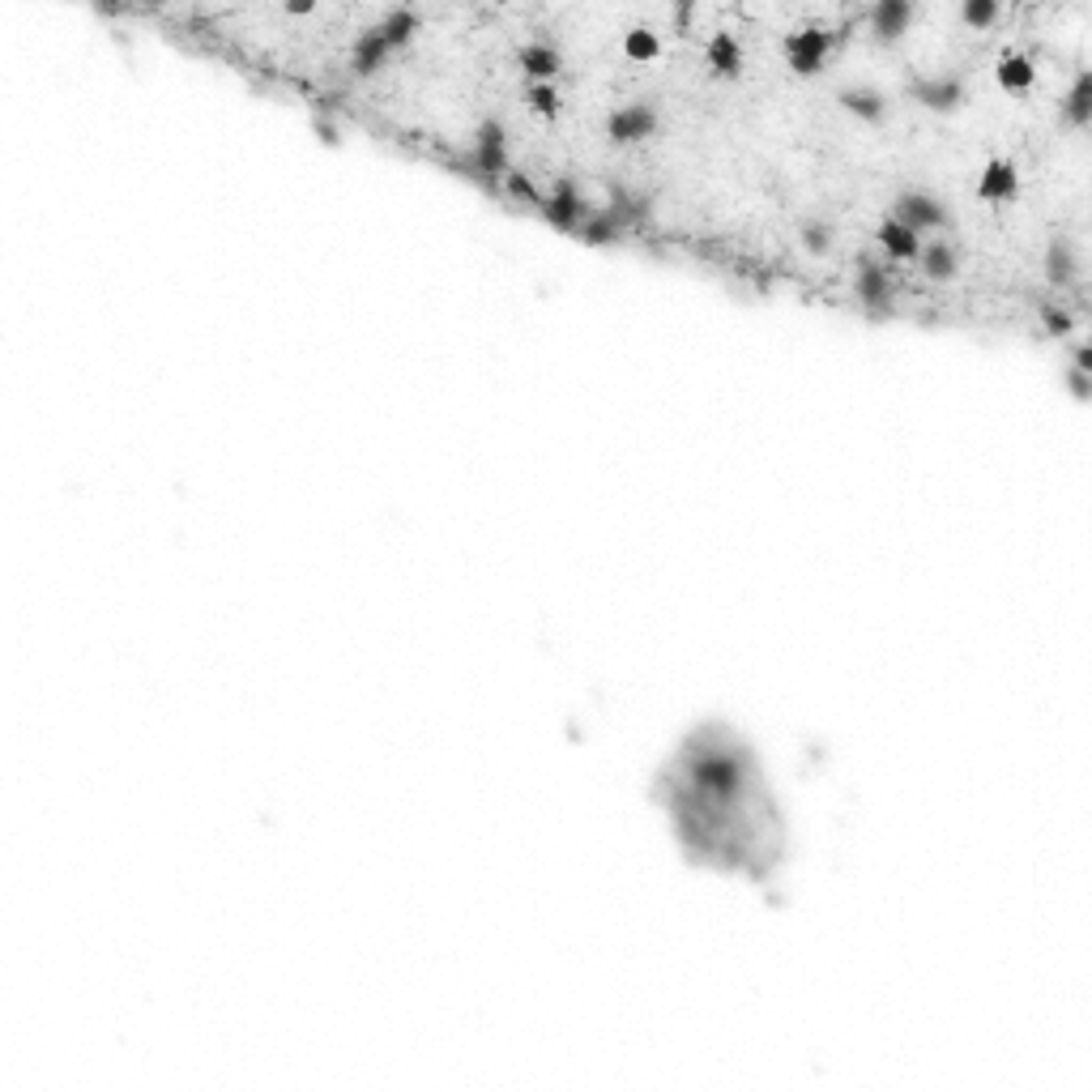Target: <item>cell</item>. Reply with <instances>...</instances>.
<instances>
[{"instance_id":"obj_5","label":"cell","mask_w":1092,"mask_h":1092,"mask_svg":"<svg viewBox=\"0 0 1092 1092\" xmlns=\"http://www.w3.org/2000/svg\"><path fill=\"white\" fill-rule=\"evenodd\" d=\"M909 94L931 111H956L964 103V86L956 78H917L909 86Z\"/></svg>"},{"instance_id":"obj_22","label":"cell","mask_w":1092,"mask_h":1092,"mask_svg":"<svg viewBox=\"0 0 1092 1092\" xmlns=\"http://www.w3.org/2000/svg\"><path fill=\"white\" fill-rule=\"evenodd\" d=\"M624 56L628 60H653L657 56V35L645 31V27H636L624 35Z\"/></svg>"},{"instance_id":"obj_7","label":"cell","mask_w":1092,"mask_h":1092,"mask_svg":"<svg viewBox=\"0 0 1092 1092\" xmlns=\"http://www.w3.org/2000/svg\"><path fill=\"white\" fill-rule=\"evenodd\" d=\"M866 21H871V35L875 39H900V35H905V27L913 21V9L905 5V0H880V5L866 13Z\"/></svg>"},{"instance_id":"obj_26","label":"cell","mask_w":1092,"mask_h":1092,"mask_svg":"<svg viewBox=\"0 0 1092 1092\" xmlns=\"http://www.w3.org/2000/svg\"><path fill=\"white\" fill-rule=\"evenodd\" d=\"M1041 316H1046V329H1050V334H1066V329H1072L1066 312H1054V307H1041Z\"/></svg>"},{"instance_id":"obj_25","label":"cell","mask_w":1092,"mask_h":1092,"mask_svg":"<svg viewBox=\"0 0 1092 1092\" xmlns=\"http://www.w3.org/2000/svg\"><path fill=\"white\" fill-rule=\"evenodd\" d=\"M1084 376H1088V371H1080V367H1072V371H1066V385H1072V393H1076L1080 401H1088V397H1092V389H1088V380H1084Z\"/></svg>"},{"instance_id":"obj_8","label":"cell","mask_w":1092,"mask_h":1092,"mask_svg":"<svg viewBox=\"0 0 1092 1092\" xmlns=\"http://www.w3.org/2000/svg\"><path fill=\"white\" fill-rule=\"evenodd\" d=\"M853 291L866 307H888L892 303V282H888V269L875 265V260H862L858 274H853Z\"/></svg>"},{"instance_id":"obj_18","label":"cell","mask_w":1092,"mask_h":1092,"mask_svg":"<svg viewBox=\"0 0 1092 1092\" xmlns=\"http://www.w3.org/2000/svg\"><path fill=\"white\" fill-rule=\"evenodd\" d=\"M414 31H418V17H414L410 9H389V13H385V21H380V35L389 39V47H393V52H397V47H406Z\"/></svg>"},{"instance_id":"obj_9","label":"cell","mask_w":1092,"mask_h":1092,"mask_svg":"<svg viewBox=\"0 0 1092 1092\" xmlns=\"http://www.w3.org/2000/svg\"><path fill=\"white\" fill-rule=\"evenodd\" d=\"M1015 193H1020V176H1015L1011 162H1003V158L986 162V171L978 180V197H986V201H1011Z\"/></svg>"},{"instance_id":"obj_15","label":"cell","mask_w":1092,"mask_h":1092,"mask_svg":"<svg viewBox=\"0 0 1092 1092\" xmlns=\"http://www.w3.org/2000/svg\"><path fill=\"white\" fill-rule=\"evenodd\" d=\"M708 68H713L717 78H739L743 73V52L734 35H713L708 39Z\"/></svg>"},{"instance_id":"obj_20","label":"cell","mask_w":1092,"mask_h":1092,"mask_svg":"<svg viewBox=\"0 0 1092 1092\" xmlns=\"http://www.w3.org/2000/svg\"><path fill=\"white\" fill-rule=\"evenodd\" d=\"M960 21L973 31H990L999 21V5L994 0H969V5H960Z\"/></svg>"},{"instance_id":"obj_1","label":"cell","mask_w":1092,"mask_h":1092,"mask_svg":"<svg viewBox=\"0 0 1092 1092\" xmlns=\"http://www.w3.org/2000/svg\"><path fill=\"white\" fill-rule=\"evenodd\" d=\"M828 47H833V35H828L824 27H806V31H794L786 39V60H790L794 73L811 78V73H820V68H824Z\"/></svg>"},{"instance_id":"obj_12","label":"cell","mask_w":1092,"mask_h":1092,"mask_svg":"<svg viewBox=\"0 0 1092 1092\" xmlns=\"http://www.w3.org/2000/svg\"><path fill=\"white\" fill-rule=\"evenodd\" d=\"M917 260H922V274L931 278V282H952V278H956V269H960V256H956V248H952V244H943V240H935V244H922Z\"/></svg>"},{"instance_id":"obj_13","label":"cell","mask_w":1092,"mask_h":1092,"mask_svg":"<svg viewBox=\"0 0 1092 1092\" xmlns=\"http://www.w3.org/2000/svg\"><path fill=\"white\" fill-rule=\"evenodd\" d=\"M389 52H393V47H389V39H385V35H380V27L363 31V35H359V43H354V56H350L354 73H359V78L376 73V68L385 64V56H389Z\"/></svg>"},{"instance_id":"obj_2","label":"cell","mask_w":1092,"mask_h":1092,"mask_svg":"<svg viewBox=\"0 0 1092 1092\" xmlns=\"http://www.w3.org/2000/svg\"><path fill=\"white\" fill-rule=\"evenodd\" d=\"M896 222H905L913 235L939 231V227H947V209L931 193H900L896 197Z\"/></svg>"},{"instance_id":"obj_23","label":"cell","mask_w":1092,"mask_h":1092,"mask_svg":"<svg viewBox=\"0 0 1092 1092\" xmlns=\"http://www.w3.org/2000/svg\"><path fill=\"white\" fill-rule=\"evenodd\" d=\"M530 107H534L538 115H555V111H559V90H555L551 82H534V86H530Z\"/></svg>"},{"instance_id":"obj_14","label":"cell","mask_w":1092,"mask_h":1092,"mask_svg":"<svg viewBox=\"0 0 1092 1092\" xmlns=\"http://www.w3.org/2000/svg\"><path fill=\"white\" fill-rule=\"evenodd\" d=\"M1046 278L1054 282V287H1072V282L1080 278L1076 248L1066 244V240H1054V244L1046 248Z\"/></svg>"},{"instance_id":"obj_6","label":"cell","mask_w":1092,"mask_h":1092,"mask_svg":"<svg viewBox=\"0 0 1092 1092\" xmlns=\"http://www.w3.org/2000/svg\"><path fill=\"white\" fill-rule=\"evenodd\" d=\"M474 162H479V171L483 176H500L508 171V162H504V129L487 120L479 125V141H474Z\"/></svg>"},{"instance_id":"obj_3","label":"cell","mask_w":1092,"mask_h":1092,"mask_svg":"<svg viewBox=\"0 0 1092 1092\" xmlns=\"http://www.w3.org/2000/svg\"><path fill=\"white\" fill-rule=\"evenodd\" d=\"M653 129H657V111L649 107V103H632V107H619L606 120V133H610V141H619V146H632V141H645V137H653Z\"/></svg>"},{"instance_id":"obj_4","label":"cell","mask_w":1092,"mask_h":1092,"mask_svg":"<svg viewBox=\"0 0 1092 1092\" xmlns=\"http://www.w3.org/2000/svg\"><path fill=\"white\" fill-rule=\"evenodd\" d=\"M542 213H546V222H555L559 231H577L585 218H589V209H585V197L577 193V184H559L551 197H546V205H542Z\"/></svg>"},{"instance_id":"obj_10","label":"cell","mask_w":1092,"mask_h":1092,"mask_svg":"<svg viewBox=\"0 0 1092 1092\" xmlns=\"http://www.w3.org/2000/svg\"><path fill=\"white\" fill-rule=\"evenodd\" d=\"M875 240H880V248L888 256H896V260H917V252H922V240L896 218H884L880 231H875Z\"/></svg>"},{"instance_id":"obj_16","label":"cell","mask_w":1092,"mask_h":1092,"mask_svg":"<svg viewBox=\"0 0 1092 1092\" xmlns=\"http://www.w3.org/2000/svg\"><path fill=\"white\" fill-rule=\"evenodd\" d=\"M520 68L534 78V82H551L559 73V52L551 43H530V47H520Z\"/></svg>"},{"instance_id":"obj_17","label":"cell","mask_w":1092,"mask_h":1092,"mask_svg":"<svg viewBox=\"0 0 1092 1092\" xmlns=\"http://www.w3.org/2000/svg\"><path fill=\"white\" fill-rule=\"evenodd\" d=\"M1033 78H1037V68H1033L1029 56H1003V60H999V86H1003V90L1025 94V90L1033 86Z\"/></svg>"},{"instance_id":"obj_24","label":"cell","mask_w":1092,"mask_h":1092,"mask_svg":"<svg viewBox=\"0 0 1092 1092\" xmlns=\"http://www.w3.org/2000/svg\"><path fill=\"white\" fill-rule=\"evenodd\" d=\"M802 244H806V252H828L833 248V227L828 222H806L802 227Z\"/></svg>"},{"instance_id":"obj_21","label":"cell","mask_w":1092,"mask_h":1092,"mask_svg":"<svg viewBox=\"0 0 1092 1092\" xmlns=\"http://www.w3.org/2000/svg\"><path fill=\"white\" fill-rule=\"evenodd\" d=\"M577 231L589 244H606V240H614V231H619V218H614V213H589Z\"/></svg>"},{"instance_id":"obj_19","label":"cell","mask_w":1092,"mask_h":1092,"mask_svg":"<svg viewBox=\"0 0 1092 1092\" xmlns=\"http://www.w3.org/2000/svg\"><path fill=\"white\" fill-rule=\"evenodd\" d=\"M1088 94H1092V78L1080 73L1072 94H1066V120H1072L1076 129H1088Z\"/></svg>"},{"instance_id":"obj_11","label":"cell","mask_w":1092,"mask_h":1092,"mask_svg":"<svg viewBox=\"0 0 1092 1092\" xmlns=\"http://www.w3.org/2000/svg\"><path fill=\"white\" fill-rule=\"evenodd\" d=\"M841 107L849 115H858V120L866 125H880L884 115H888V99L880 90H871V86H853V90H841Z\"/></svg>"}]
</instances>
